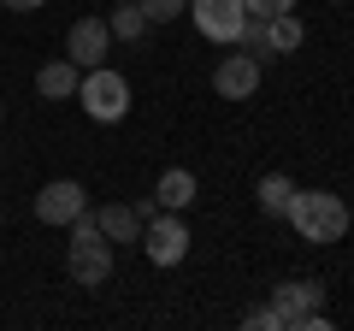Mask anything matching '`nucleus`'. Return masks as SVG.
<instances>
[{"label":"nucleus","mask_w":354,"mask_h":331,"mask_svg":"<svg viewBox=\"0 0 354 331\" xmlns=\"http://www.w3.org/2000/svg\"><path fill=\"white\" fill-rule=\"evenodd\" d=\"M77 83H83V71H77L71 60H48L36 71V95L41 101H77Z\"/></svg>","instance_id":"obj_12"},{"label":"nucleus","mask_w":354,"mask_h":331,"mask_svg":"<svg viewBox=\"0 0 354 331\" xmlns=\"http://www.w3.org/2000/svg\"><path fill=\"white\" fill-rule=\"evenodd\" d=\"M272 307H278V325L283 331H325V284L319 278H290L272 290Z\"/></svg>","instance_id":"obj_3"},{"label":"nucleus","mask_w":354,"mask_h":331,"mask_svg":"<svg viewBox=\"0 0 354 331\" xmlns=\"http://www.w3.org/2000/svg\"><path fill=\"white\" fill-rule=\"evenodd\" d=\"M260 71L266 65L254 60V53H225V60L213 65V89L225 95V101H254V89H260Z\"/></svg>","instance_id":"obj_9"},{"label":"nucleus","mask_w":354,"mask_h":331,"mask_svg":"<svg viewBox=\"0 0 354 331\" xmlns=\"http://www.w3.org/2000/svg\"><path fill=\"white\" fill-rule=\"evenodd\" d=\"M189 18H195V30H201L207 42L236 48L242 24H248V6H242V0H189Z\"/></svg>","instance_id":"obj_6"},{"label":"nucleus","mask_w":354,"mask_h":331,"mask_svg":"<svg viewBox=\"0 0 354 331\" xmlns=\"http://www.w3.org/2000/svg\"><path fill=\"white\" fill-rule=\"evenodd\" d=\"M71 242H65V272H71V284H88V290H101L106 278H113L118 267V249L101 237V225H95V213L71 219Z\"/></svg>","instance_id":"obj_2"},{"label":"nucleus","mask_w":354,"mask_h":331,"mask_svg":"<svg viewBox=\"0 0 354 331\" xmlns=\"http://www.w3.org/2000/svg\"><path fill=\"white\" fill-rule=\"evenodd\" d=\"M106 48H113V30H106V18H77L71 36H65V60H71L77 71H95V65H106Z\"/></svg>","instance_id":"obj_8"},{"label":"nucleus","mask_w":354,"mask_h":331,"mask_svg":"<svg viewBox=\"0 0 354 331\" xmlns=\"http://www.w3.org/2000/svg\"><path fill=\"white\" fill-rule=\"evenodd\" d=\"M301 42H307V30H301V18H295V12H272V18H266V48H272V60L295 53Z\"/></svg>","instance_id":"obj_13"},{"label":"nucleus","mask_w":354,"mask_h":331,"mask_svg":"<svg viewBox=\"0 0 354 331\" xmlns=\"http://www.w3.org/2000/svg\"><path fill=\"white\" fill-rule=\"evenodd\" d=\"M242 325H248V331H283V325H278V307H272V302L248 307V314H242Z\"/></svg>","instance_id":"obj_17"},{"label":"nucleus","mask_w":354,"mask_h":331,"mask_svg":"<svg viewBox=\"0 0 354 331\" xmlns=\"http://www.w3.org/2000/svg\"><path fill=\"white\" fill-rule=\"evenodd\" d=\"M106 30H113V42H142L148 18H142L136 0H113V12H106Z\"/></svg>","instance_id":"obj_15"},{"label":"nucleus","mask_w":354,"mask_h":331,"mask_svg":"<svg viewBox=\"0 0 354 331\" xmlns=\"http://www.w3.org/2000/svg\"><path fill=\"white\" fill-rule=\"evenodd\" d=\"M95 213V225H101V237L113 242H142V225H148V213H142L136 202H106V207H88Z\"/></svg>","instance_id":"obj_10"},{"label":"nucleus","mask_w":354,"mask_h":331,"mask_svg":"<svg viewBox=\"0 0 354 331\" xmlns=\"http://www.w3.org/2000/svg\"><path fill=\"white\" fill-rule=\"evenodd\" d=\"M283 219L295 225V237H301V242H342V237H348V225H354L348 202L330 195V190H295L290 207H283Z\"/></svg>","instance_id":"obj_1"},{"label":"nucleus","mask_w":354,"mask_h":331,"mask_svg":"<svg viewBox=\"0 0 354 331\" xmlns=\"http://www.w3.org/2000/svg\"><path fill=\"white\" fill-rule=\"evenodd\" d=\"M242 6H248L254 18H272V12H295L301 0H242Z\"/></svg>","instance_id":"obj_18"},{"label":"nucleus","mask_w":354,"mask_h":331,"mask_svg":"<svg viewBox=\"0 0 354 331\" xmlns=\"http://www.w3.org/2000/svg\"><path fill=\"white\" fill-rule=\"evenodd\" d=\"M189 225H183V213H153L148 225H142V255L153 260V267H183V255H189Z\"/></svg>","instance_id":"obj_5"},{"label":"nucleus","mask_w":354,"mask_h":331,"mask_svg":"<svg viewBox=\"0 0 354 331\" xmlns=\"http://www.w3.org/2000/svg\"><path fill=\"white\" fill-rule=\"evenodd\" d=\"M290 195H295V178H283V172H266V178L254 184V202H260V213H272V219H283Z\"/></svg>","instance_id":"obj_14"},{"label":"nucleus","mask_w":354,"mask_h":331,"mask_svg":"<svg viewBox=\"0 0 354 331\" xmlns=\"http://www.w3.org/2000/svg\"><path fill=\"white\" fill-rule=\"evenodd\" d=\"M83 213H88V190L77 178H53V184L36 190V219L41 225L59 231V225H71V219H83Z\"/></svg>","instance_id":"obj_7"},{"label":"nucleus","mask_w":354,"mask_h":331,"mask_svg":"<svg viewBox=\"0 0 354 331\" xmlns=\"http://www.w3.org/2000/svg\"><path fill=\"white\" fill-rule=\"evenodd\" d=\"M136 6H142V18H148V24H171V18L189 12V0H136Z\"/></svg>","instance_id":"obj_16"},{"label":"nucleus","mask_w":354,"mask_h":331,"mask_svg":"<svg viewBox=\"0 0 354 331\" xmlns=\"http://www.w3.org/2000/svg\"><path fill=\"white\" fill-rule=\"evenodd\" d=\"M330 6H348V0H330Z\"/></svg>","instance_id":"obj_20"},{"label":"nucleus","mask_w":354,"mask_h":331,"mask_svg":"<svg viewBox=\"0 0 354 331\" xmlns=\"http://www.w3.org/2000/svg\"><path fill=\"white\" fill-rule=\"evenodd\" d=\"M0 6H12V12H36V6H48V0H0Z\"/></svg>","instance_id":"obj_19"},{"label":"nucleus","mask_w":354,"mask_h":331,"mask_svg":"<svg viewBox=\"0 0 354 331\" xmlns=\"http://www.w3.org/2000/svg\"><path fill=\"white\" fill-rule=\"evenodd\" d=\"M77 101H83V113L95 118V125H118V118L130 113V83L113 65H95V71H83V83H77Z\"/></svg>","instance_id":"obj_4"},{"label":"nucleus","mask_w":354,"mask_h":331,"mask_svg":"<svg viewBox=\"0 0 354 331\" xmlns=\"http://www.w3.org/2000/svg\"><path fill=\"white\" fill-rule=\"evenodd\" d=\"M195 195H201V184H195L189 166H171V172H160V184H153V202H160L165 213H183V207H195Z\"/></svg>","instance_id":"obj_11"}]
</instances>
